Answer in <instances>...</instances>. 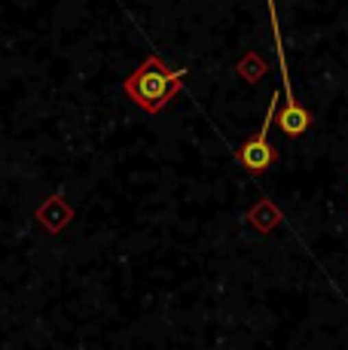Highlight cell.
<instances>
[{
	"label": "cell",
	"instance_id": "1",
	"mask_svg": "<svg viewBox=\"0 0 348 350\" xmlns=\"http://www.w3.org/2000/svg\"><path fill=\"white\" fill-rule=\"evenodd\" d=\"M184 77H186V70H171L162 58L153 55V58H147L129 79H125L123 89L140 110L150 113V116H156V113L180 92Z\"/></svg>",
	"mask_w": 348,
	"mask_h": 350
},
{
	"label": "cell",
	"instance_id": "2",
	"mask_svg": "<svg viewBox=\"0 0 348 350\" xmlns=\"http://www.w3.org/2000/svg\"><path fill=\"white\" fill-rule=\"evenodd\" d=\"M266 3H269V16H272V37H275L278 70H281V79H284V110H281V116H278V125L287 137H303V134L312 128V113L299 104L297 95H293V89H290V70H287V62H284V43H281V31H278L275 0H266Z\"/></svg>",
	"mask_w": 348,
	"mask_h": 350
},
{
	"label": "cell",
	"instance_id": "3",
	"mask_svg": "<svg viewBox=\"0 0 348 350\" xmlns=\"http://www.w3.org/2000/svg\"><path fill=\"white\" fill-rule=\"evenodd\" d=\"M275 113H278V92L269 100V110H266V119H263V125H260L257 137H251L242 150H238V161H242L251 174H263L266 167H272V161H275V150L269 146V137H266Z\"/></svg>",
	"mask_w": 348,
	"mask_h": 350
}]
</instances>
